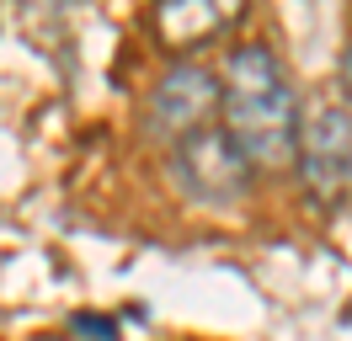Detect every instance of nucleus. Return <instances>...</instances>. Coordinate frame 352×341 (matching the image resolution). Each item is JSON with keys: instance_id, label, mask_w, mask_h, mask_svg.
I'll return each mask as SVG.
<instances>
[{"instance_id": "f257e3e1", "label": "nucleus", "mask_w": 352, "mask_h": 341, "mask_svg": "<svg viewBox=\"0 0 352 341\" xmlns=\"http://www.w3.org/2000/svg\"><path fill=\"white\" fill-rule=\"evenodd\" d=\"M219 128L251 170L294 166L305 118H299V96L288 85L283 64L267 43L230 48L224 80H219Z\"/></svg>"}, {"instance_id": "f03ea898", "label": "nucleus", "mask_w": 352, "mask_h": 341, "mask_svg": "<svg viewBox=\"0 0 352 341\" xmlns=\"http://www.w3.org/2000/svg\"><path fill=\"white\" fill-rule=\"evenodd\" d=\"M171 176H176V187L187 192L192 203H203V208H230V203H241L251 192V166L241 160V149L224 139L219 123L176 139L171 144Z\"/></svg>"}, {"instance_id": "7ed1b4c3", "label": "nucleus", "mask_w": 352, "mask_h": 341, "mask_svg": "<svg viewBox=\"0 0 352 341\" xmlns=\"http://www.w3.org/2000/svg\"><path fill=\"white\" fill-rule=\"evenodd\" d=\"M294 166L305 192L320 208H336L352 192V118L347 107H320L305 128H299V149H294Z\"/></svg>"}, {"instance_id": "20e7f679", "label": "nucleus", "mask_w": 352, "mask_h": 341, "mask_svg": "<svg viewBox=\"0 0 352 341\" xmlns=\"http://www.w3.org/2000/svg\"><path fill=\"white\" fill-rule=\"evenodd\" d=\"M208 123H219V75L203 64H171L150 91V133L176 144Z\"/></svg>"}, {"instance_id": "39448f33", "label": "nucleus", "mask_w": 352, "mask_h": 341, "mask_svg": "<svg viewBox=\"0 0 352 341\" xmlns=\"http://www.w3.org/2000/svg\"><path fill=\"white\" fill-rule=\"evenodd\" d=\"M241 16V0H166V6H155V32L171 54H192L203 43H219Z\"/></svg>"}, {"instance_id": "423d86ee", "label": "nucleus", "mask_w": 352, "mask_h": 341, "mask_svg": "<svg viewBox=\"0 0 352 341\" xmlns=\"http://www.w3.org/2000/svg\"><path fill=\"white\" fill-rule=\"evenodd\" d=\"M336 80H342V96H347V107H352V48L342 54V64H336Z\"/></svg>"}]
</instances>
